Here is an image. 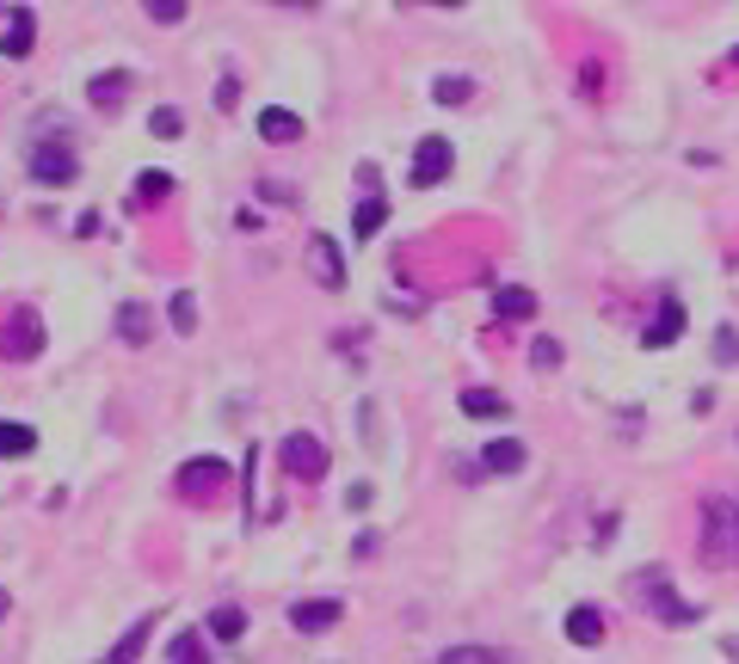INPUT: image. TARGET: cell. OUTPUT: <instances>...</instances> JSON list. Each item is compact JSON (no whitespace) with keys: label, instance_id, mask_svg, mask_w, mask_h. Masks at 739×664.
<instances>
[{"label":"cell","instance_id":"obj_1","mask_svg":"<svg viewBox=\"0 0 739 664\" xmlns=\"http://www.w3.org/2000/svg\"><path fill=\"white\" fill-rule=\"evenodd\" d=\"M703 554L739 572V493H715L703 505Z\"/></svg>","mask_w":739,"mask_h":664},{"label":"cell","instance_id":"obj_2","mask_svg":"<svg viewBox=\"0 0 739 664\" xmlns=\"http://www.w3.org/2000/svg\"><path fill=\"white\" fill-rule=\"evenodd\" d=\"M635 597L647 603V609H653V616L665 621V628H691L696 616H703V609H696V603H684L672 590V578H665L660 566H647V572H635Z\"/></svg>","mask_w":739,"mask_h":664},{"label":"cell","instance_id":"obj_3","mask_svg":"<svg viewBox=\"0 0 739 664\" xmlns=\"http://www.w3.org/2000/svg\"><path fill=\"white\" fill-rule=\"evenodd\" d=\"M278 462L290 468L296 480H321V474H327V443H321V437H309V431H290L278 443Z\"/></svg>","mask_w":739,"mask_h":664},{"label":"cell","instance_id":"obj_4","mask_svg":"<svg viewBox=\"0 0 739 664\" xmlns=\"http://www.w3.org/2000/svg\"><path fill=\"white\" fill-rule=\"evenodd\" d=\"M179 498H210V493H222L228 486V462H216V455H191L186 468H179Z\"/></svg>","mask_w":739,"mask_h":664},{"label":"cell","instance_id":"obj_5","mask_svg":"<svg viewBox=\"0 0 739 664\" xmlns=\"http://www.w3.org/2000/svg\"><path fill=\"white\" fill-rule=\"evenodd\" d=\"M450 167H457V148L444 136H425L419 148H413V185H444Z\"/></svg>","mask_w":739,"mask_h":664},{"label":"cell","instance_id":"obj_6","mask_svg":"<svg viewBox=\"0 0 739 664\" xmlns=\"http://www.w3.org/2000/svg\"><path fill=\"white\" fill-rule=\"evenodd\" d=\"M32 172L44 179V185H68V179H75V155H68L63 142H37V148H32Z\"/></svg>","mask_w":739,"mask_h":664},{"label":"cell","instance_id":"obj_7","mask_svg":"<svg viewBox=\"0 0 739 664\" xmlns=\"http://www.w3.org/2000/svg\"><path fill=\"white\" fill-rule=\"evenodd\" d=\"M290 621H296V633L333 628V621H339V597H309V603H296V609H290Z\"/></svg>","mask_w":739,"mask_h":664},{"label":"cell","instance_id":"obj_8","mask_svg":"<svg viewBox=\"0 0 739 664\" xmlns=\"http://www.w3.org/2000/svg\"><path fill=\"white\" fill-rule=\"evenodd\" d=\"M309 265H315V278L327 283V290H339V283H346V265H339V247H333L327 234H315V240H309Z\"/></svg>","mask_w":739,"mask_h":664},{"label":"cell","instance_id":"obj_9","mask_svg":"<svg viewBox=\"0 0 739 664\" xmlns=\"http://www.w3.org/2000/svg\"><path fill=\"white\" fill-rule=\"evenodd\" d=\"M561 628H567V640H573V646H598V640H604V616L592 609V603H580V609H567V621H561Z\"/></svg>","mask_w":739,"mask_h":664},{"label":"cell","instance_id":"obj_10","mask_svg":"<svg viewBox=\"0 0 739 664\" xmlns=\"http://www.w3.org/2000/svg\"><path fill=\"white\" fill-rule=\"evenodd\" d=\"M481 468H488V474H518V468H524V443H518V437H493V443L481 449Z\"/></svg>","mask_w":739,"mask_h":664},{"label":"cell","instance_id":"obj_11","mask_svg":"<svg viewBox=\"0 0 739 664\" xmlns=\"http://www.w3.org/2000/svg\"><path fill=\"white\" fill-rule=\"evenodd\" d=\"M678 333H684V308H678V302H665L660 320L641 333V345H647V351H660V345H678Z\"/></svg>","mask_w":739,"mask_h":664},{"label":"cell","instance_id":"obj_12","mask_svg":"<svg viewBox=\"0 0 739 664\" xmlns=\"http://www.w3.org/2000/svg\"><path fill=\"white\" fill-rule=\"evenodd\" d=\"M0 345H7L13 357H32L37 345H44V326H37L32 314H13V326H7V339H0Z\"/></svg>","mask_w":739,"mask_h":664},{"label":"cell","instance_id":"obj_13","mask_svg":"<svg viewBox=\"0 0 739 664\" xmlns=\"http://www.w3.org/2000/svg\"><path fill=\"white\" fill-rule=\"evenodd\" d=\"M117 333H124L130 345H148L155 339V314L142 308V302H124V308H117Z\"/></svg>","mask_w":739,"mask_h":664},{"label":"cell","instance_id":"obj_14","mask_svg":"<svg viewBox=\"0 0 739 664\" xmlns=\"http://www.w3.org/2000/svg\"><path fill=\"white\" fill-rule=\"evenodd\" d=\"M462 413L469 418H505V394H493V387H462Z\"/></svg>","mask_w":739,"mask_h":664},{"label":"cell","instance_id":"obj_15","mask_svg":"<svg viewBox=\"0 0 739 664\" xmlns=\"http://www.w3.org/2000/svg\"><path fill=\"white\" fill-rule=\"evenodd\" d=\"M87 99H93L99 111H111V105H124L130 99V75H99L93 87H87Z\"/></svg>","mask_w":739,"mask_h":664},{"label":"cell","instance_id":"obj_16","mask_svg":"<svg viewBox=\"0 0 739 664\" xmlns=\"http://www.w3.org/2000/svg\"><path fill=\"white\" fill-rule=\"evenodd\" d=\"M259 136H266V142H296L302 117H296V111H266V117H259Z\"/></svg>","mask_w":739,"mask_h":664},{"label":"cell","instance_id":"obj_17","mask_svg":"<svg viewBox=\"0 0 739 664\" xmlns=\"http://www.w3.org/2000/svg\"><path fill=\"white\" fill-rule=\"evenodd\" d=\"M493 314H500V320H530L536 295L530 290H500V295H493Z\"/></svg>","mask_w":739,"mask_h":664},{"label":"cell","instance_id":"obj_18","mask_svg":"<svg viewBox=\"0 0 739 664\" xmlns=\"http://www.w3.org/2000/svg\"><path fill=\"white\" fill-rule=\"evenodd\" d=\"M382 222H389V203H382V198H363L358 216H351V228H358V240H370V234H382Z\"/></svg>","mask_w":739,"mask_h":664},{"label":"cell","instance_id":"obj_19","mask_svg":"<svg viewBox=\"0 0 739 664\" xmlns=\"http://www.w3.org/2000/svg\"><path fill=\"white\" fill-rule=\"evenodd\" d=\"M148 628H155V621H148V616H136V628H130L124 640H117V652H111L105 664H136V652L148 646Z\"/></svg>","mask_w":739,"mask_h":664},{"label":"cell","instance_id":"obj_20","mask_svg":"<svg viewBox=\"0 0 739 664\" xmlns=\"http://www.w3.org/2000/svg\"><path fill=\"white\" fill-rule=\"evenodd\" d=\"M167 659H173V664H210L204 633H173V646H167Z\"/></svg>","mask_w":739,"mask_h":664},{"label":"cell","instance_id":"obj_21","mask_svg":"<svg viewBox=\"0 0 739 664\" xmlns=\"http://www.w3.org/2000/svg\"><path fill=\"white\" fill-rule=\"evenodd\" d=\"M32 13H19L13 19V32H7V37H0V56H32Z\"/></svg>","mask_w":739,"mask_h":664},{"label":"cell","instance_id":"obj_22","mask_svg":"<svg viewBox=\"0 0 739 664\" xmlns=\"http://www.w3.org/2000/svg\"><path fill=\"white\" fill-rule=\"evenodd\" d=\"M32 449H37L32 425H0V455H32Z\"/></svg>","mask_w":739,"mask_h":664},{"label":"cell","instance_id":"obj_23","mask_svg":"<svg viewBox=\"0 0 739 664\" xmlns=\"http://www.w3.org/2000/svg\"><path fill=\"white\" fill-rule=\"evenodd\" d=\"M210 633L228 646V640H240V633H247V616H240V609H216V616H210Z\"/></svg>","mask_w":739,"mask_h":664},{"label":"cell","instance_id":"obj_24","mask_svg":"<svg viewBox=\"0 0 739 664\" xmlns=\"http://www.w3.org/2000/svg\"><path fill=\"white\" fill-rule=\"evenodd\" d=\"M444 664H512V659L493 652V646H450V652H444Z\"/></svg>","mask_w":739,"mask_h":664},{"label":"cell","instance_id":"obj_25","mask_svg":"<svg viewBox=\"0 0 739 664\" xmlns=\"http://www.w3.org/2000/svg\"><path fill=\"white\" fill-rule=\"evenodd\" d=\"M167 314H173V333H198V295H191V290H179Z\"/></svg>","mask_w":739,"mask_h":664},{"label":"cell","instance_id":"obj_26","mask_svg":"<svg viewBox=\"0 0 739 664\" xmlns=\"http://www.w3.org/2000/svg\"><path fill=\"white\" fill-rule=\"evenodd\" d=\"M432 93H438V105H462V99H469L474 87H469V75H444L438 87H432Z\"/></svg>","mask_w":739,"mask_h":664},{"label":"cell","instance_id":"obj_27","mask_svg":"<svg viewBox=\"0 0 739 664\" xmlns=\"http://www.w3.org/2000/svg\"><path fill=\"white\" fill-rule=\"evenodd\" d=\"M148 130H155V136H160V142H173V136H179V130H186V117H179V111H173V105H160V111H155V117H148Z\"/></svg>","mask_w":739,"mask_h":664},{"label":"cell","instance_id":"obj_28","mask_svg":"<svg viewBox=\"0 0 739 664\" xmlns=\"http://www.w3.org/2000/svg\"><path fill=\"white\" fill-rule=\"evenodd\" d=\"M530 363H536V370H555V363H561V345H555V339H536V345H530Z\"/></svg>","mask_w":739,"mask_h":664},{"label":"cell","instance_id":"obj_29","mask_svg":"<svg viewBox=\"0 0 739 664\" xmlns=\"http://www.w3.org/2000/svg\"><path fill=\"white\" fill-rule=\"evenodd\" d=\"M148 19H160V25H179V19H186V7H179V0H148Z\"/></svg>","mask_w":739,"mask_h":664},{"label":"cell","instance_id":"obj_30","mask_svg":"<svg viewBox=\"0 0 739 664\" xmlns=\"http://www.w3.org/2000/svg\"><path fill=\"white\" fill-rule=\"evenodd\" d=\"M715 357H721V363H739V333H715Z\"/></svg>","mask_w":739,"mask_h":664},{"label":"cell","instance_id":"obj_31","mask_svg":"<svg viewBox=\"0 0 739 664\" xmlns=\"http://www.w3.org/2000/svg\"><path fill=\"white\" fill-rule=\"evenodd\" d=\"M167 191H173V179H167V172H148V179H142V198H167Z\"/></svg>","mask_w":739,"mask_h":664},{"label":"cell","instance_id":"obj_32","mask_svg":"<svg viewBox=\"0 0 739 664\" xmlns=\"http://www.w3.org/2000/svg\"><path fill=\"white\" fill-rule=\"evenodd\" d=\"M7 609H13V597H7V590H0V621H7Z\"/></svg>","mask_w":739,"mask_h":664}]
</instances>
